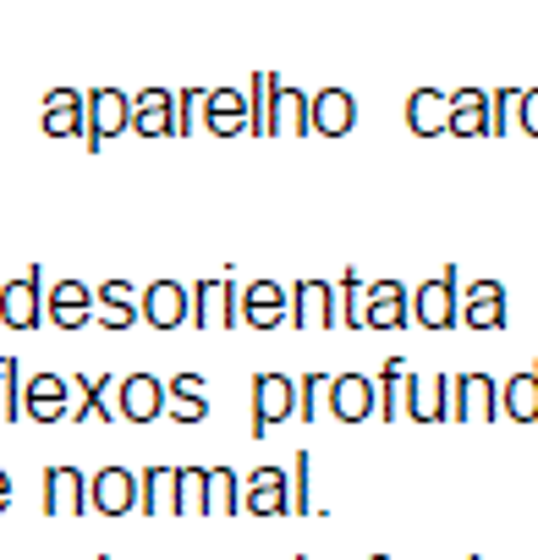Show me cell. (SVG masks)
I'll return each mask as SVG.
<instances>
[{
	"mask_svg": "<svg viewBox=\"0 0 538 560\" xmlns=\"http://www.w3.org/2000/svg\"><path fill=\"white\" fill-rule=\"evenodd\" d=\"M132 132H143V138L176 132V100H171L165 89H143V94L132 100Z\"/></svg>",
	"mask_w": 538,
	"mask_h": 560,
	"instance_id": "cell-23",
	"label": "cell"
},
{
	"mask_svg": "<svg viewBox=\"0 0 538 560\" xmlns=\"http://www.w3.org/2000/svg\"><path fill=\"white\" fill-rule=\"evenodd\" d=\"M203 127H209L214 138L247 132V94H242V89H209V94H203Z\"/></svg>",
	"mask_w": 538,
	"mask_h": 560,
	"instance_id": "cell-19",
	"label": "cell"
},
{
	"mask_svg": "<svg viewBox=\"0 0 538 560\" xmlns=\"http://www.w3.org/2000/svg\"><path fill=\"white\" fill-rule=\"evenodd\" d=\"M445 105H451L445 132H456V138H483L489 132V94L483 89H456V94H445Z\"/></svg>",
	"mask_w": 538,
	"mask_h": 560,
	"instance_id": "cell-20",
	"label": "cell"
},
{
	"mask_svg": "<svg viewBox=\"0 0 538 560\" xmlns=\"http://www.w3.org/2000/svg\"><path fill=\"white\" fill-rule=\"evenodd\" d=\"M286 314H292V292L276 287V280H253L247 292H236V319L247 330H276L286 325Z\"/></svg>",
	"mask_w": 538,
	"mask_h": 560,
	"instance_id": "cell-3",
	"label": "cell"
},
{
	"mask_svg": "<svg viewBox=\"0 0 538 560\" xmlns=\"http://www.w3.org/2000/svg\"><path fill=\"white\" fill-rule=\"evenodd\" d=\"M39 127H45L50 138H78V132H83V94H78V89H56V94H45V116H39Z\"/></svg>",
	"mask_w": 538,
	"mask_h": 560,
	"instance_id": "cell-26",
	"label": "cell"
},
{
	"mask_svg": "<svg viewBox=\"0 0 538 560\" xmlns=\"http://www.w3.org/2000/svg\"><path fill=\"white\" fill-rule=\"evenodd\" d=\"M505 110H516V89H500V94H489V138L511 127V116H505Z\"/></svg>",
	"mask_w": 538,
	"mask_h": 560,
	"instance_id": "cell-39",
	"label": "cell"
},
{
	"mask_svg": "<svg viewBox=\"0 0 538 560\" xmlns=\"http://www.w3.org/2000/svg\"><path fill=\"white\" fill-rule=\"evenodd\" d=\"M286 325H297L303 336L336 325V287H330V280H297V287H292V314H286Z\"/></svg>",
	"mask_w": 538,
	"mask_h": 560,
	"instance_id": "cell-7",
	"label": "cell"
},
{
	"mask_svg": "<svg viewBox=\"0 0 538 560\" xmlns=\"http://www.w3.org/2000/svg\"><path fill=\"white\" fill-rule=\"evenodd\" d=\"M461 275L445 264L434 280H423V287L412 292V319L423 325V330H451L456 325V314H461Z\"/></svg>",
	"mask_w": 538,
	"mask_h": 560,
	"instance_id": "cell-1",
	"label": "cell"
},
{
	"mask_svg": "<svg viewBox=\"0 0 538 560\" xmlns=\"http://www.w3.org/2000/svg\"><path fill=\"white\" fill-rule=\"evenodd\" d=\"M352 121H358L352 89H319V94L308 100V127H314L319 138H347Z\"/></svg>",
	"mask_w": 538,
	"mask_h": 560,
	"instance_id": "cell-14",
	"label": "cell"
},
{
	"mask_svg": "<svg viewBox=\"0 0 538 560\" xmlns=\"http://www.w3.org/2000/svg\"><path fill=\"white\" fill-rule=\"evenodd\" d=\"M176 472H182V467H149V472L138 478V511H149V516L176 511Z\"/></svg>",
	"mask_w": 538,
	"mask_h": 560,
	"instance_id": "cell-30",
	"label": "cell"
},
{
	"mask_svg": "<svg viewBox=\"0 0 538 560\" xmlns=\"http://www.w3.org/2000/svg\"><path fill=\"white\" fill-rule=\"evenodd\" d=\"M45 511H56V516L89 511V478L78 467H50L45 472Z\"/></svg>",
	"mask_w": 538,
	"mask_h": 560,
	"instance_id": "cell-22",
	"label": "cell"
},
{
	"mask_svg": "<svg viewBox=\"0 0 538 560\" xmlns=\"http://www.w3.org/2000/svg\"><path fill=\"white\" fill-rule=\"evenodd\" d=\"M269 94H276V72H253V89H247V132L253 138H269Z\"/></svg>",
	"mask_w": 538,
	"mask_h": 560,
	"instance_id": "cell-34",
	"label": "cell"
},
{
	"mask_svg": "<svg viewBox=\"0 0 538 560\" xmlns=\"http://www.w3.org/2000/svg\"><path fill=\"white\" fill-rule=\"evenodd\" d=\"M242 511H253V516H281V511H292V483H286V472H281V467H258V472L247 478V489H242Z\"/></svg>",
	"mask_w": 538,
	"mask_h": 560,
	"instance_id": "cell-16",
	"label": "cell"
},
{
	"mask_svg": "<svg viewBox=\"0 0 538 560\" xmlns=\"http://www.w3.org/2000/svg\"><path fill=\"white\" fill-rule=\"evenodd\" d=\"M325 374H308V380H297V412L303 418H314V407H319V396H325Z\"/></svg>",
	"mask_w": 538,
	"mask_h": 560,
	"instance_id": "cell-40",
	"label": "cell"
},
{
	"mask_svg": "<svg viewBox=\"0 0 538 560\" xmlns=\"http://www.w3.org/2000/svg\"><path fill=\"white\" fill-rule=\"evenodd\" d=\"M374 385H379V412L396 423V412H407V385H412L407 363H401V358H390V363L379 369V380H374Z\"/></svg>",
	"mask_w": 538,
	"mask_h": 560,
	"instance_id": "cell-32",
	"label": "cell"
},
{
	"mask_svg": "<svg viewBox=\"0 0 538 560\" xmlns=\"http://www.w3.org/2000/svg\"><path fill=\"white\" fill-rule=\"evenodd\" d=\"M89 500H94V511H105V516H127V511L138 505V478H132L127 467H100V472L89 478Z\"/></svg>",
	"mask_w": 538,
	"mask_h": 560,
	"instance_id": "cell-18",
	"label": "cell"
},
{
	"mask_svg": "<svg viewBox=\"0 0 538 560\" xmlns=\"http://www.w3.org/2000/svg\"><path fill=\"white\" fill-rule=\"evenodd\" d=\"M165 412L182 418V423H203L209 418V401H203V380L198 374H176L165 385Z\"/></svg>",
	"mask_w": 538,
	"mask_h": 560,
	"instance_id": "cell-28",
	"label": "cell"
},
{
	"mask_svg": "<svg viewBox=\"0 0 538 560\" xmlns=\"http://www.w3.org/2000/svg\"><path fill=\"white\" fill-rule=\"evenodd\" d=\"M292 412H297V380H286V374L253 380V434H264L269 423H286Z\"/></svg>",
	"mask_w": 538,
	"mask_h": 560,
	"instance_id": "cell-5",
	"label": "cell"
},
{
	"mask_svg": "<svg viewBox=\"0 0 538 560\" xmlns=\"http://www.w3.org/2000/svg\"><path fill=\"white\" fill-rule=\"evenodd\" d=\"M61 412H67V380H61V374L23 380V418H34V423H56Z\"/></svg>",
	"mask_w": 538,
	"mask_h": 560,
	"instance_id": "cell-21",
	"label": "cell"
},
{
	"mask_svg": "<svg viewBox=\"0 0 538 560\" xmlns=\"http://www.w3.org/2000/svg\"><path fill=\"white\" fill-rule=\"evenodd\" d=\"M23 418V380H17V358H0V423Z\"/></svg>",
	"mask_w": 538,
	"mask_h": 560,
	"instance_id": "cell-35",
	"label": "cell"
},
{
	"mask_svg": "<svg viewBox=\"0 0 538 560\" xmlns=\"http://www.w3.org/2000/svg\"><path fill=\"white\" fill-rule=\"evenodd\" d=\"M116 412L132 418V423H154L165 412V380H154V374L116 380Z\"/></svg>",
	"mask_w": 538,
	"mask_h": 560,
	"instance_id": "cell-11",
	"label": "cell"
},
{
	"mask_svg": "<svg viewBox=\"0 0 538 560\" xmlns=\"http://www.w3.org/2000/svg\"><path fill=\"white\" fill-rule=\"evenodd\" d=\"M192 325L198 330H231L236 319V287L231 280H198L192 287Z\"/></svg>",
	"mask_w": 538,
	"mask_h": 560,
	"instance_id": "cell-9",
	"label": "cell"
},
{
	"mask_svg": "<svg viewBox=\"0 0 538 560\" xmlns=\"http://www.w3.org/2000/svg\"><path fill=\"white\" fill-rule=\"evenodd\" d=\"M176 511L182 516H203V467H182L176 472Z\"/></svg>",
	"mask_w": 538,
	"mask_h": 560,
	"instance_id": "cell-37",
	"label": "cell"
},
{
	"mask_svg": "<svg viewBox=\"0 0 538 560\" xmlns=\"http://www.w3.org/2000/svg\"><path fill=\"white\" fill-rule=\"evenodd\" d=\"M45 314L61 330H83V325H94V292L83 287V280H56V287L45 292Z\"/></svg>",
	"mask_w": 538,
	"mask_h": 560,
	"instance_id": "cell-13",
	"label": "cell"
},
{
	"mask_svg": "<svg viewBox=\"0 0 538 560\" xmlns=\"http://www.w3.org/2000/svg\"><path fill=\"white\" fill-rule=\"evenodd\" d=\"M132 127V100L121 89H94L83 100V138H89V154H100L116 132Z\"/></svg>",
	"mask_w": 538,
	"mask_h": 560,
	"instance_id": "cell-2",
	"label": "cell"
},
{
	"mask_svg": "<svg viewBox=\"0 0 538 560\" xmlns=\"http://www.w3.org/2000/svg\"><path fill=\"white\" fill-rule=\"evenodd\" d=\"M407 319H412V292L401 280H374L363 292V325L369 330H401Z\"/></svg>",
	"mask_w": 538,
	"mask_h": 560,
	"instance_id": "cell-6",
	"label": "cell"
},
{
	"mask_svg": "<svg viewBox=\"0 0 538 560\" xmlns=\"http://www.w3.org/2000/svg\"><path fill=\"white\" fill-rule=\"evenodd\" d=\"M78 385H83V423H89V418L110 423V418H116V407H110V396H116V380H89V374H83Z\"/></svg>",
	"mask_w": 538,
	"mask_h": 560,
	"instance_id": "cell-36",
	"label": "cell"
},
{
	"mask_svg": "<svg viewBox=\"0 0 538 560\" xmlns=\"http://www.w3.org/2000/svg\"><path fill=\"white\" fill-rule=\"evenodd\" d=\"M500 407H505V418H511V423H538V363H533V369H522L516 380H505Z\"/></svg>",
	"mask_w": 538,
	"mask_h": 560,
	"instance_id": "cell-29",
	"label": "cell"
},
{
	"mask_svg": "<svg viewBox=\"0 0 538 560\" xmlns=\"http://www.w3.org/2000/svg\"><path fill=\"white\" fill-rule=\"evenodd\" d=\"M242 511V483L231 467H203V516H231Z\"/></svg>",
	"mask_w": 538,
	"mask_h": 560,
	"instance_id": "cell-31",
	"label": "cell"
},
{
	"mask_svg": "<svg viewBox=\"0 0 538 560\" xmlns=\"http://www.w3.org/2000/svg\"><path fill=\"white\" fill-rule=\"evenodd\" d=\"M143 319V292H132L127 280H105L94 292V325L105 330H132Z\"/></svg>",
	"mask_w": 538,
	"mask_h": 560,
	"instance_id": "cell-15",
	"label": "cell"
},
{
	"mask_svg": "<svg viewBox=\"0 0 538 560\" xmlns=\"http://www.w3.org/2000/svg\"><path fill=\"white\" fill-rule=\"evenodd\" d=\"M292 467H297V489H292V511H308V456H297Z\"/></svg>",
	"mask_w": 538,
	"mask_h": 560,
	"instance_id": "cell-42",
	"label": "cell"
},
{
	"mask_svg": "<svg viewBox=\"0 0 538 560\" xmlns=\"http://www.w3.org/2000/svg\"><path fill=\"white\" fill-rule=\"evenodd\" d=\"M363 292H369V287H363L358 269H347V275L336 280V325H347V330L363 325Z\"/></svg>",
	"mask_w": 538,
	"mask_h": 560,
	"instance_id": "cell-33",
	"label": "cell"
},
{
	"mask_svg": "<svg viewBox=\"0 0 538 560\" xmlns=\"http://www.w3.org/2000/svg\"><path fill=\"white\" fill-rule=\"evenodd\" d=\"M456 325H467V330H478V336L505 325V287H500V280H472V287L461 292Z\"/></svg>",
	"mask_w": 538,
	"mask_h": 560,
	"instance_id": "cell-10",
	"label": "cell"
},
{
	"mask_svg": "<svg viewBox=\"0 0 538 560\" xmlns=\"http://www.w3.org/2000/svg\"><path fill=\"white\" fill-rule=\"evenodd\" d=\"M100 560H110V555H100Z\"/></svg>",
	"mask_w": 538,
	"mask_h": 560,
	"instance_id": "cell-44",
	"label": "cell"
},
{
	"mask_svg": "<svg viewBox=\"0 0 538 560\" xmlns=\"http://www.w3.org/2000/svg\"><path fill=\"white\" fill-rule=\"evenodd\" d=\"M203 94H209V89H187V94H176V132H192V127H198Z\"/></svg>",
	"mask_w": 538,
	"mask_h": 560,
	"instance_id": "cell-38",
	"label": "cell"
},
{
	"mask_svg": "<svg viewBox=\"0 0 538 560\" xmlns=\"http://www.w3.org/2000/svg\"><path fill=\"white\" fill-rule=\"evenodd\" d=\"M39 319H45V269H28L12 287H0V325L34 330Z\"/></svg>",
	"mask_w": 538,
	"mask_h": 560,
	"instance_id": "cell-4",
	"label": "cell"
},
{
	"mask_svg": "<svg viewBox=\"0 0 538 560\" xmlns=\"http://www.w3.org/2000/svg\"><path fill=\"white\" fill-rule=\"evenodd\" d=\"M516 127H522L527 138H538V89L516 94Z\"/></svg>",
	"mask_w": 538,
	"mask_h": 560,
	"instance_id": "cell-41",
	"label": "cell"
},
{
	"mask_svg": "<svg viewBox=\"0 0 538 560\" xmlns=\"http://www.w3.org/2000/svg\"><path fill=\"white\" fill-rule=\"evenodd\" d=\"M494 407H500V390H494L489 374H461V380H451V418H456V423H489Z\"/></svg>",
	"mask_w": 538,
	"mask_h": 560,
	"instance_id": "cell-12",
	"label": "cell"
},
{
	"mask_svg": "<svg viewBox=\"0 0 538 560\" xmlns=\"http://www.w3.org/2000/svg\"><path fill=\"white\" fill-rule=\"evenodd\" d=\"M281 132H308V94L276 78V94H269V138Z\"/></svg>",
	"mask_w": 538,
	"mask_h": 560,
	"instance_id": "cell-25",
	"label": "cell"
},
{
	"mask_svg": "<svg viewBox=\"0 0 538 560\" xmlns=\"http://www.w3.org/2000/svg\"><path fill=\"white\" fill-rule=\"evenodd\" d=\"M143 319L154 330H176L192 319V287H182V280H154V287H143Z\"/></svg>",
	"mask_w": 538,
	"mask_h": 560,
	"instance_id": "cell-8",
	"label": "cell"
},
{
	"mask_svg": "<svg viewBox=\"0 0 538 560\" xmlns=\"http://www.w3.org/2000/svg\"><path fill=\"white\" fill-rule=\"evenodd\" d=\"M445 121H451V105H445L440 89H418V94L407 100V127H412L418 138H440Z\"/></svg>",
	"mask_w": 538,
	"mask_h": 560,
	"instance_id": "cell-27",
	"label": "cell"
},
{
	"mask_svg": "<svg viewBox=\"0 0 538 560\" xmlns=\"http://www.w3.org/2000/svg\"><path fill=\"white\" fill-rule=\"evenodd\" d=\"M12 505V478H7V467H0V511Z\"/></svg>",
	"mask_w": 538,
	"mask_h": 560,
	"instance_id": "cell-43",
	"label": "cell"
},
{
	"mask_svg": "<svg viewBox=\"0 0 538 560\" xmlns=\"http://www.w3.org/2000/svg\"><path fill=\"white\" fill-rule=\"evenodd\" d=\"M325 390H330V412H336L341 423H363V418L379 407V390H374V380H363V374H336Z\"/></svg>",
	"mask_w": 538,
	"mask_h": 560,
	"instance_id": "cell-17",
	"label": "cell"
},
{
	"mask_svg": "<svg viewBox=\"0 0 538 560\" xmlns=\"http://www.w3.org/2000/svg\"><path fill=\"white\" fill-rule=\"evenodd\" d=\"M407 412H412L418 423H445V418H451V380H440V374L412 380V385H407Z\"/></svg>",
	"mask_w": 538,
	"mask_h": 560,
	"instance_id": "cell-24",
	"label": "cell"
}]
</instances>
